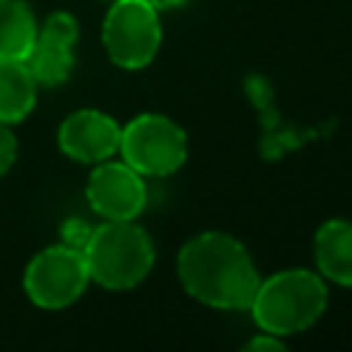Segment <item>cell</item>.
<instances>
[{
    "label": "cell",
    "instance_id": "cell-1",
    "mask_svg": "<svg viewBox=\"0 0 352 352\" xmlns=\"http://www.w3.org/2000/svg\"><path fill=\"white\" fill-rule=\"evenodd\" d=\"M176 275L192 300L217 311H248L261 280L245 242L226 231L190 236L179 248Z\"/></svg>",
    "mask_w": 352,
    "mask_h": 352
},
{
    "label": "cell",
    "instance_id": "cell-2",
    "mask_svg": "<svg viewBox=\"0 0 352 352\" xmlns=\"http://www.w3.org/2000/svg\"><path fill=\"white\" fill-rule=\"evenodd\" d=\"M248 311L264 333L280 338L305 333L327 311V280L305 267L272 272L258 280Z\"/></svg>",
    "mask_w": 352,
    "mask_h": 352
},
{
    "label": "cell",
    "instance_id": "cell-3",
    "mask_svg": "<svg viewBox=\"0 0 352 352\" xmlns=\"http://www.w3.org/2000/svg\"><path fill=\"white\" fill-rule=\"evenodd\" d=\"M88 275L107 292H129L140 286L154 267V242L135 220H104L94 226L82 248Z\"/></svg>",
    "mask_w": 352,
    "mask_h": 352
},
{
    "label": "cell",
    "instance_id": "cell-4",
    "mask_svg": "<svg viewBox=\"0 0 352 352\" xmlns=\"http://www.w3.org/2000/svg\"><path fill=\"white\" fill-rule=\"evenodd\" d=\"M118 154L140 176L165 179L187 162V132L162 113H140L121 126Z\"/></svg>",
    "mask_w": 352,
    "mask_h": 352
},
{
    "label": "cell",
    "instance_id": "cell-5",
    "mask_svg": "<svg viewBox=\"0 0 352 352\" xmlns=\"http://www.w3.org/2000/svg\"><path fill=\"white\" fill-rule=\"evenodd\" d=\"M102 44L118 69H146L162 44L160 11L146 0H110L102 22Z\"/></svg>",
    "mask_w": 352,
    "mask_h": 352
},
{
    "label": "cell",
    "instance_id": "cell-6",
    "mask_svg": "<svg viewBox=\"0 0 352 352\" xmlns=\"http://www.w3.org/2000/svg\"><path fill=\"white\" fill-rule=\"evenodd\" d=\"M88 283H91V275H88L82 250L63 242L38 250L28 261L22 275L28 300L44 311L69 308L82 297Z\"/></svg>",
    "mask_w": 352,
    "mask_h": 352
},
{
    "label": "cell",
    "instance_id": "cell-7",
    "mask_svg": "<svg viewBox=\"0 0 352 352\" xmlns=\"http://www.w3.org/2000/svg\"><path fill=\"white\" fill-rule=\"evenodd\" d=\"M88 206L104 220H135L148 201L146 176L124 160L96 162L85 184Z\"/></svg>",
    "mask_w": 352,
    "mask_h": 352
},
{
    "label": "cell",
    "instance_id": "cell-8",
    "mask_svg": "<svg viewBox=\"0 0 352 352\" xmlns=\"http://www.w3.org/2000/svg\"><path fill=\"white\" fill-rule=\"evenodd\" d=\"M80 38L77 19L69 11H52L36 30L28 66L38 85H60L74 72V44Z\"/></svg>",
    "mask_w": 352,
    "mask_h": 352
},
{
    "label": "cell",
    "instance_id": "cell-9",
    "mask_svg": "<svg viewBox=\"0 0 352 352\" xmlns=\"http://www.w3.org/2000/svg\"><path fill=\"white\" fill-rule=\"evenodd\" d=\"M118 143H121V124L96 107L74 110L58 126L60 151L82 165H96L116 157Z\"/></svg>",
    "mask_w": 352,
    "mask_h": 352
},
{
    "label": "cell",
    "instance_id": "cell-10",
    "mask_svg": "<svg viewBox=\"0 0 352 352\" xmlns=\"http://www.w3.org/2000/svg\"><path fill=\"white\" fill-rule=\"evenodd\" d=\"M314 261L324 280L336 286H352V220L330 217L316 228Z\"/></svg>",
    "mask_w": 352,
    "mask_h": 352
},
{
    "label": "cell",
    "instance_id": "cell-11",
    "mask_svg": "<svg viewBox=\"0 0 352 352\" xmlns=\"http://www.w3.org/2000/svg\"><path fill=\"white\" fill-rule=\"evenodd\" d=\"M38 96V82L25 58H0V124L25 121Z\"/></svg>",
    "mask_w": 352,
    "mask_h": 352
},
{
    "label": "cell",
    "instance_id": "cell-12",
    "mask_svg": "<svg viewBox=\"0 0 352 352\" xmlns=\"http://www.w3.org/2000/svg\"><path fill=\"white\" fill-rule=\"evenodd\" d=\"M38 22L25 0H0V58H28Z\"/></svg>",
    "mask_w": 352,
    "mask_h": 352
},
{
    "label": "cell",
    "instance_id": "cell-13",
    "mask_svg": "<svg viewBox=\"0 0 352 352\" xmlns=\"http://www.w3.org/2000/svg\"><path fill=\"white\" fill-rule=\"evenodd\" d=\"M91 231H94V226L82 223L80 217H69V220L63 223V228H60V242L82 250L85 242H88V236H91Z\"/></svg>",
    "mask_w": 352,
    "mask_h": 352
},
{
    "label": "cell",
    "instance_id": "cell-14",
    "mask_svg": "<svg viewBox=\"0 0 352 352\" xmlns=\"http://www.w3.org/2000/svg\"><path fill=\"white\" fill-rule=\"evenodd\" d=\"M16 151H19L16 135L11 132L8 124H0V176L11 170V165L16 162Z\"/></svg>",
    "mask_w": 352,
    "mask_h": 352
},
{
    "label": "cell",
    "instance_id": "cell-15",
    "mask_svg": "<svg viewBox=\"0 0 352 352\" xmlns=\"http://www.w3.org/2000/svg\"><path fill=\"white\" fill-rule=\"evenodd\" d=\"M245 349H283V338L261 330L258 336H253V338L245 344Z\"/></svg>",
    "mask_w": 352,
    "mask_h": 352
},
{
    "label": "cell",
    "instance_id": "cell-16",
    "mask_svg": "<svg viewBox=\"0 0 352 352\" xmlns=\"http://www.w3.org/2000/svg\"><path fill=\"white\" fill-rule=\"evenodd\" d=\"M146 3H148V6H154V8L162 14V11H176V8H184L190 0H146Z\"/></svg>",
    "mask_w": 352,
    "mask_h": 352
},
{
    "label": "cell",
    "instance_id": "cell-17",
    "mask_svg": "<svg viewBox=\"0 0 352 352\" xmlns=\"http://www.w3.org/2000/svg\"><path fill=\"white\" fill-rule=\"evenodd\" d=\"M107 3H110V0H107Z\"/></svg>",
    "mask_w": 352,
    "mask_h": 352
}]
</instances>
